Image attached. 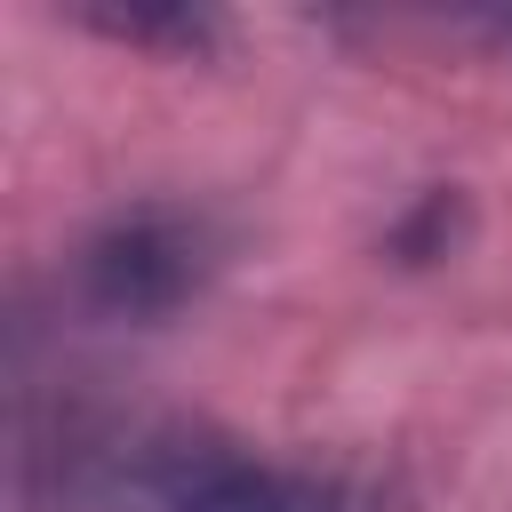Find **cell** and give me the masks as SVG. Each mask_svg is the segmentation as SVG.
<instances>
[{"instance_id": "1", "label": "cell", "mask_w": 512, "mask_h": 512, "mask_svg": "<svg viewBox=\"0 0 512 512\" xmlns=\"http://www.w3.org/2000/svg\"><path fill=\"white\" fill-rule=\"evenodd\" d=\"M120 488L144 512H384V496L352 472L280 464L208 424H160L120 448Z\"/></svg>"}, {"instance_id": "2", "label": "cell", "mask_w": 512, "mask_h": 512, "mask_svg": "<svg viewBox=\"0 0 512 512\" xmlns=\"http://www.w3.org/2000/svg\"><path fill=\"white\" fill-rule=\"evenodd\" d=\"M216 264V232L192 216V208H168V200H144V208H120L104 216L80 256H72V296L80 312L96 320H168L200 296Z\"/></svg>"}, {"instance_id": "3", "label": "cell", "mask_w": 512, "mask_h": 512, "mask_svg": "<svg viewBox=\"0 0 512 512\" xmlns=\"http://www.w3.org/2000/svg\"><path fill=\"white\" fill-rule=\"evenodd\" d=\"M80 24L120 48H144V56H208L224 40V24L208 8H88Z\"/></svg>"}, {"instance_id": "4", "label": "cell", "mask_w": 512, "mask_h": 512, "mask_svg": "<svg viewBox=\"0 0 512 512\" xmlns=\"http://www.w3.org/2000/svg\"><path fill=\"white\" fill-rule=\"evenodd\" d=\"M488 32H496V40H504V48H512V16H496V24H488Z\"/></svg>"}]
</instances>
